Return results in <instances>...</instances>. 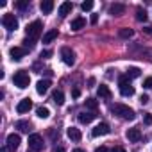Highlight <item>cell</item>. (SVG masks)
Wrapping results in <instances>:
<instances>
[{
    "mask_svg": "<svg viewBox=\"0 0 152 152\" xmlns=\"http://www.w3.org/2000/svg\"><path fill=\"white\" fill-rule=\"evenodd\" d=\"M90 22H91V23L95 25V23L99 22V15H91V18H90Z\"/></svg>",
    "mask_w": 152,
    "mask_h": 152,
    "instance_id": "36",
    "label": "cell"
},
{
    "mask_svg": "<svg viewBox=\"0 0 152 152\" xmlns=\"http://www.w3.org/2000/svg\"><path fill=\"white\" fill-rule=\"evenodd\" d=\"M125 136H127V140H129V141H132V143H138V141L141 140V131H140L138 127H132V129H127Z\"/></svg>",
    "mask_w": 152,
    "mask_h": 152,
    "instance_id": "12",
    "label": "cell"
},
{
    "mask_svg": "<svg viewBox=\"0 0 152 152\" xmlns=\"http://www.w3.org/2000/svg\"><path fill=\"white\" fill-rule=\"evenodd\" d=\"M145 32H147V34H152V25H150V27H147V29H145Z\"/></svg>",
    "mask_w": 152,
    "mask_h": 152,
    "instance_id": "40",
    "label": "cell"
},
{
    "mask_svg": "<svg viewBox=\"0 0 152 152\" xmlns=\"http://www.w3.org/2000/svg\"><path fill=\"white\" fill-rule=\"evenodd\" d=\"M66 134H68V138H70L72 141H81V140H83V134H81V131H79L77 127H68Z\"/></svg>",
    "mask_w": 152,
    "mask_h": 152,
    "instance_id": "13",
    "label": "cell"
},
{
    "mask_svg": "<svg viewBox=\"0 0 152 152\" xmlns=\"http://www.w3.org/2000/svg\"><path fill=\"white\" fill-rule=\"evenodd\" d=\"M140 73H141V70L140 68H136V66H131V68H127V77L129 79H136V77H140Z\"/></svg>",
    "mask_w": 152,
    "mask_h": 152,
    "instance_id": "25",
    "label": "cell"
},
{
    "mask_svg": "<svg viewBox=\"0 0 152 152\" xmlns=\"http://www.w3.org/2000/svg\"><path fill=\"white\" fill-rule=\"evenodd\" d=\"M118 86H120V93H122L124 97H131V95H134V88H132L131 79L127 77V75H122V77L118 79Z\"/></svg>",
    "mask_w": 152,
    "mask_h": 152,
    "instance_id": "4",
    "label": "cell"
},
{
    "mask_svg": "<svg viewBox=\"0 0 152 152\" xmlns=\"http://www.w3.org/2000/svg\"><path fill=\"white\" fill-rule=\"evenodd\" d=\"M72 95H73L75 99H77V97L81 95V91H79V88H73V90H72Z\"/></svg>",
    "mask_w": 152,
    "mask_h": 152,
    "instance_id": "35",
    "label": "cell"
},
{
    "mask_svg": "<svg viewBox=\"0 0 152 152\" xmlns=\"http://www.w3.org/2000/svg\"><path fill=\"white\" fill-rule=\"evenodd\" d=\"M57 34H59V32H57V29H52V31H48V32L43 36V43H52V41L57 38Z\"/></svg>",
    "mask_w": 152,
    "mask_h": 152,
    "instance_id": "23",
    "label": "cell"
},
{
    "mask_svg": "<svg viewBox=\"0 0 152 152\" xmlns=\"http://www.w3.org/2000/svg\"><path fill=\"white\" fill-rule=\"evenodd\" d=\"M118 36H120V38H124V39H129V38H132V36H134V31H132V29H129V27H124V29H120V31H118Z\"/></svg>",
    "mask_w": 152,
    "mask_h": 152,
    "instance_id": "24",
    "label": "cell"
},
{
    "mask_svg": "<svg viewBox=\"0 0 152 152\" xmlns=\"http://www.w3.org/2000/svg\"><path fill=\"white\" fill-rule=\"evenodd\" d=\"M23 48H25V50H32V48H34V39L25 38V39H23Z\"/></svg>",
    "mask_w": 152,
    "mask_h": 152,
    "instance_id": "29",
    "label": "cell"
},
{
    "mask_svg": "<svg viewBox=\"0 0 152 152\" xmlns=\"http://www.w3.org/2000/svg\"><path fill=\"white\" fill-rule=\"evenodd\" d=\"M25 54H27V50H25V48H20V47H13V48L9 50V56H11L13 61H22V59L25 57Z\"/></svg>",
    "mask_w": 152,
    "mask_h": 152,
    "instance_id": "9",
    "label": "cell"
},
{
    "mask_svg": "<svg viewBox=\"0 0 152 152\" xmlns=\"http://www.w3.org/2000/svg\"><path fill=\"white\" fill-rule=\"evenodd\" d=\"M95 113L91 111V113H79V122L81 124H91L93 120H95Z\"/></svg>",
    "mask_w": 152,
    "mask_h": 152,
    "instance_id": "19",
    "label": "cell"
},
{
    "mask_svg": "<svg viewBox=\"0 0 152 152\" xmlns=\"http://www.w3.org/2000/svg\"><path fill=\"white\" fill-rule=\"evenodd\" d=\"M41 32H43V23H41L39 20H36V22L29 23V25H27V29H25L27 38H31V39H34V41L41 36Z\"/></svg>",
    "mask_w": 152,
    "mask_h": 152,
    "instance_id": "2",
    "label": "cell"
},
{
    "mask_svg": "<svg viewBox=\"0 0 152 152\" xmlns=\"http://www.w3.org/2000/svg\"><path fill=\"white\" fill-rule=\"evenodd\" d=\"M43 147H45V143H43L41 134H31L29 136V148L32 152H39V150H43Z\"/></svg>",
    "mask_w": 152,
    "mask_h": 152,
    "instance_id": "5",
    "label": "cell"
},
{
    "mask_svg": "<svg viewBox=\"0 0 152 152\" xmlns=\"http://www.w3.org/2000/svg\"><path fill=\"white\" fill-rule=\"evenodd\" d=\"M72 152H86V150H83V148H75V150H72Z\"/></svg>",
    "mask_w": 152,
    "mask_h": 152,
    "instance_id": "42",
    "label": "cell"
},
{
    "mask_svg": "<svg viewBox=\"0 0 152 152\" xmlns=\"http://www.w3.org/2000/svg\"><path fill=\"white\" fill-rule=\"evenodd\" d=\"M140 102H141V104H148V97H147V95H141V97H140Z\"/></svg>",
    "mask_w": 152,
    "mask_h": 152,
    "instance_id": "37",
    "label": "cell"
},
{
    "mask_svg": "<svg viewBox=\"0 0 152 152\" xmlns=\"http://www.w3.org/2000/svg\"><path fill=\"white\" fill-rule=\"evenodd\" d=\"M72 9H73V4L72 2H63L61 6H59V16H66V15H70L72 13Z\"/></svg>",
    "mask_w": 152,
    "mask_h": 152,
    "instance_id": "18",
    "label": "cell"
},
{
    "mask_svg": "<svg viewBox=\"0 0 152 152\" xmlns=\"http://www.w3.org/2000/svg\"><path fill=\"white\" fill-rule=\"evenodd\" d=\"M86 107L91 109V111H95V109L99 107V102H97L95 99H86Z\"/></svg>",
    "mask_w": 152,
    "mask_h": 152,
    "instance_id": "28",
    "label": "cell"
},
{
    "mask_svg": "<svg viewBox=\"0 0 152 152\" xmlns=\"http://www.w3.org/2000/svg\"><path fill=\"white\" fill-rule=\"evenodd\" d=\"M124 13H125V6H124V4H113V6H109V15L120 16V15H124Z\"/></svg>",
    "mask_w": 152,
    "mask_h": 152,
    "instance_id": "17",
    "label": "cell"
},
{
    "mask_svg": "<svg viewBox=\"0 0 152 152\" xmlns=\"http://www.w3.org/2000/svg\"><path fill=\"white\" fill-rule=\"evenodd\" d=\"M13 83H15V86H18L20 90H25V88L31 84V77H29V73H27V72L20 70V72H16V73H15Z\"/></svg>",
    "mask_w": 152,
    "mask_h": 152,
    "instance_id": "3",
    "label": "cell"
},
{
    "mask_svg": "<svg viewBox=\"0 0 152 152\" xmlns=\"http://www.w3.org/2000/svg\"><path fill=\"white\" fill-rule=\"evenodd\" d=\"M50 56H52L50 50H43V52H41V57H43V59H47V57H50Z\"/></svg>",
    "mask_w": 152,
    "mask_h": 152,
    "instance_id": "34",
    "label": "cell"
},
{
    "mask_svg": "<svg viewBox=\"0 0 152 152\" xmlns=\"http://www.w3.org/2000/svg\"><path fill=\"white\" fill-rule=\"evenodd\" d=\"M136 20H138V22H147V13H145V9H141V7L136 9Z\"/></svg>",
    "mask_w": 152,
    "mask_h": 152,
    "instance_id": "27",
    "label": "cell"
},
{
    "mask_svg": "<svg viewBox=\"0 0 152 152\" xmlns=\"http://www.w3.org/2000/svg\"><path fill=\"white\" fill-rule=\"evenodd\" d=\"M111 132V129H109V125L107 124H99L97 127H93V131H91V136H106V134H109Z\"/></svg>",
    "mask_w": 152,
    "mask_h": 152,
    "instance_id": "11",
    "label": "cell"
},
{
    "mask_svg": "<svg viewBox=\"0 0 152 152\" xmlns=\"http://www.w3.org/2000/svg\"><path fill=\"white\" fill-rule=\"evenodd\" d=\"M95 152H107V148H106V147H99Z\"/></svg>",
    "mask_w": 152,
    "mask_h": 152,
    "instance_id": "39",
    "label": "cell"
},
{
    "mask_svg": "<svg viewBox=\"0 0 152 152\" xmlns=\"http://www.w3.org/2000/svg\"><path fill=\"white\" fill-rule=\"evenodd\" d=\"M2 25L7 29V31H16L18 29V20H16V16L15 15H4L2 16Z\"/></svg>",
    "mask_w": 152,
    "mask_h": 152,
    "instance_id": "6",
    "label": "cell"
},
{
    "mask_svg": "<svg viewBox=\"0 0 152 152\" xmlns=\"http://www.w3.org/2000/svg\"><path fill=\"white\" fill-rule=\"evenodd\" d=\"M111 152H125V148H124V147H113Z\"/></svg>",
    "mask_w": 152,
    "mask_h": 152,
    "instance_id": "38",
    "label": "cell"
},
{
    "mask_svg": "<svg viewBox=\"0 0 152 152\" xmlns=\"http://www.w3.org/2000/svg\"><path fill=\"white\" fill-rule=\"evenodd\" d=\"M61 57H63V63L68 64V66H72L75 63V54H73V50L70 47H63L61 48Z\"/></svg>",
    "mask_w": 152,
    "mask_h": 152,
    "instance_id": "7",
    "label": "cell"
},
{
    "mask_svg": "<svg viewBox=\"0 0 152 152\" xmlns=\"http://www.w3.org/2000/svg\"><path fill=\"white\" fill-rule=\"evenodd\" d=\"M143 120H145L147 125H152V115H150V113H147V115L143 116Z\"/></svg>",
    "mask_w": 152,
    "mask_h": 152,
    "instance_id": "33",
    "label": "cell"
},
{
    "mask_svg": "<svg viewBox=\"0 0 152 152\" xmlns=\"http://www.w3.org/2000/svg\"><path fill=\"white\" fill-rule=\"evenodd\" d=\"M97 93H99V97L100 99H106V100H109L111 97H113V93H111V90L106 86V84H100L99 88H97Z\"/></svg>",
    "mask_w": 152,
    "mask_h": 152,
    "instance_id": "16",
    "label": "cell"
},
{
    "mask_svg": "<svg viewBox=\"0 0 152 152\" xmlns=\"http://www.w3.org/2000/svg\"><path fill=\"white\" fill-rule=\"evenodd\" d=\"M31 109H32V100H31V99H23V100H20L18 106H16V111H18L20 115L29 113Z\"/></svg>",
    "mask_w": 152,
    "mask_h": 152,
    "instance_id": "10",
    "label": "cell"
},
{
    "mask_svg": "<svg viewBox=\"0 0 152 152\" xmlns=\"http://www.w3.org/2000/svg\"><path fill=\"white\" fill-rule=\"evenodd\" d=\"M20 143H22V138H20V134H16V132H11V134L7 136V150L15 152V150L20 147Z\"/></svg>",
    "mask_w": 152,
    "mask_h": 152,
    "instance_id": "8",
    "label": "cell"
},
{
    "mask_svg": "<svg viewBox=\"0 0 152 152\" xmlns=\"http://www.w3.org/2000/svg\"><path fill=\"white\" fill-rule=\"evenodd\" d=\"M27 6H29L27 0H20V2H15V7H16V9H25Z\"/></svg>",
    "mask_w": 152,
    "mask_h": 152,
    "instance_id": "31",
    "label": "cell"
},
{
    "mask_svg": "<svg viewBox=\"0 0 152 152\" xmlns=\"http://www.w3.org/2000/svg\"><path fill=\"white\" fill-rule=\"evenodd\" d=\"M15 127H16V129H20L22 132H29L32 125H31V122H27V120H18V122L15 124Z\"/></svg>",
    "mask_w": 152,
    "mask_h": 152,
    "instance_id": "21",
    "label": "cell"
},
{
    "mask_svg": "<svg viewBox=\"0 0 152 152\" xmlns=\"http://www.w3.org/2000/svg\"><path fill=\"white\" fill-rule=\"evenodd\" d=\"M84 25H86V20H84L83 16H77L75 20H72L70 29H72V31H81V29H84Z\"/></svg>",
    "mask_w": 152,
    "mask_h": 152,
    "instance_id": "15",
    "label": "cell"
},
{
    "mask_svg": "<svg viewBox=\"0 0 152 152\" xmlns=\"http://www.w3.org/2000/svg\"><path fill=\"white\" fill-rule=\"evenodd\" d=\"M48 88H50V81H48V79H41V81H38V84H36V91H38L39 95H45V93L48 91Z\"/></svg>",
    "mask_w": 152,
    "mask_h": 152,
    "instance_id": "14",
    "label": "cell"
},
{
    "mask_svg": "<svg viewBox=\"0 0 152 152\" xmlns=\"http://www.w3.org/2000/svg\"><path fill=\"white\" fill-rule=\"evenodd\" d=\"M54 152H64V148H63V147H57V148H56Z\"/></svg>",
    "mask_w": 152,
    "mask_h": 152,
    "instance_id": "41",
    "label": "cell"
},
{
    "mask_svg": "<svg viewBox=\"0 0 152 152\" xmlns=\"http://www.w3.org/2000/svg\"><path fill=\"white\" fill-rule=\"evenodd\" d=\"M39 9L43 11V15H48L54 9V2H52V0H43V2L39 4Z\"/></svg>",
    "mask_w": 152,
    "mask_h": 152,
    "instance_id": "20",
    "label": "cell"
},
{
    "mask_svg": "<svg viewBox=\"0 0 152 152\" xmlns=\"http://www.w3.org/2000/svg\"><path fill=\"white\" fill-rule=\"evenodd\" d=\"M81 9L83 11H91L93 9V2H91V0H86V2L81 4Z\"/></svg>",
    "mask_w": 152,
    "mask_h": 152,
    "instance_id": "30",
    "label": "cell"
},
{
    "mask_svg": "<svg viewBox=\"0 0 152 152\" xmlns=\"http://www.w3.org/2000/svg\"><path fill=\"white\" fill-rule=\"evenodd\" d=\"M36 115H38L39 118H48V116H50V109L45 107V106H39V107H36Z\"/></svg>",
    "mask_w": 152,
    "mask_h": 152,
    "instance_id": "26",
    "label": "cell"
},
{
    "mask_svg": "<svg viewBox=\"0 0 152 152\" xmlns=\"http://www.w3.org/2000/svg\"><path fill=\"white\" fill-rule=\"evenodd\" d=\"M111 113L116 115V116L122 118V120H134V118H136L134 109L129 107V106H125V104H113V106H111Z\"/></svg>",
    "mask_w": 152,
    "mask_h": 152,
    "instance_id": "1",
    "label": "cell"
},
{
    "mask_svg": "<svg viewBox=\"0 0 152 152\" xmlns=\"http://www.w3.org/2000/svg\"><path fill=\"white\" fill-rule=\"evenodd\" d=\"M143 88L152 90V77H148V79H145V81H143Z\"/></svg>",
    "mask_w": 152,
    "mask_h": 152,
    "instance_id": "32",
    "label": "cell"
},
{
    "mask_svg": "<svg viewBox=\"0 0 152 152\" xmlns=\"http://www.w3.org/2000/svg\"><path fill=\"white\" fill-rule=\"evenodd\" d=\"M52 100H54L57 106H63V102H64V93H63L61 90H56V91L52 93Z\"/></svg>",
    "mask_w": 152,
    "mask_h": 152,
    "instance_id": "22",
    "label": "cell"
}]
</instances>
